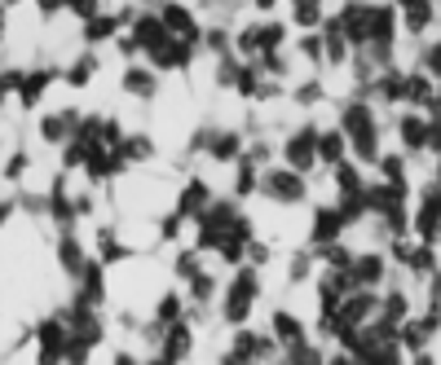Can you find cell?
<instances>
[{"mask_svg":"<svg viewBox=\"0 0 441 365\" xmlns=\"http://www.w3.org/2000/svg\"><path fill=\"white\" fill-rule=\"evenodd\" d=\"M155 13H159V22H163V31H168L172 40H186L194 48L203 44V22H199V9L194 5H186V0H163Z\"/></svg>","mask_w":441,"mask_h":365,"instance_id":"obj_1","label":"cell"},{"mask_svg":"<svg viewBox=\"0 0 441 365\" xmlns=\"http://www.w3.org/2000/svg\"><path fill=\"white\" fill-rule=\"evenodd\" d=\"M260 194L269 198V203H279V207H296L309 198V180L300 172H291V168H265L260 172Z\"/></svg>","mask_w":441,"mask_h":365,"instance_id":"obj_2","label":"cell"},{"mask_svg":"<svg viewBox=\"0 0 441 365\" xmlns=\"http://www.w3.org/2000/svg\"><path fill=\"white\" fill-rule=\"evenodd\" d=\"M318 137H322V132H318L314 124H305V128H296V132L283 141V163H287L291 172L305 176V172L318 163Z\"/></svg>","mask_w":441,"mask_h":365,"instance_id":"obj_3","label":"cell"},{"mask_svg":"<svg viewBox=\"0 0 441 365\" xmlns=\"http://www.w3.org/2000/svg\"><path fill=\"white\" fill-rule=\"evenodd\" d=\"M190 352H194V326L181 317V321H172L168 330H163V339H159V357L168 361V365H181Z\"/></svg>","mask_w":441,"mask_h":365,"instance_id":"obj_4","label":"cell"},{"mask_svg":"<svg viewBox=\"0 0 441 365\" xmlns=\"http://www.w3.org/2000/svg\"><path fill=\"white\" fill-rule=\"evenodd\" d=\"M207 207H212V185L203 176H190L181 185V194H177V215H181V220H199Z\"/></svg>","mask_w":441,"mask_h":365,"instance_id":"obj_5","label":"cell"},{"mask_svg":"<svg viewBox=\"0 0 441 365\" xmlns=\"http://www.w3.org/2000/svg\"><path fill=\"white\" fill-rule=\"evenodd\" d=\"M371 13H375V5H366V0H349V5L335 13L340 27H345V40L366 44V36H371Z\"/></svg>","mask_w":441,"mask_h":365,"instance_id":"obj_6","label":"cell"},{"mask_svg":"<svg viewBox=\"0 0 441 365\" xmlns=\"http://www.w3.org/2000/svg\"><path fill=\"white\" fill-rule=\"evenodd\" d=\"M243 150H248V145H243V132H234V128H217V124H212L207 150H203L212 163H238Z\"/></svg>","mask_w":441,"mask_h":365,"instance_id":"obj_7","label":"cell"},{"mask_svg":"<svg viewBox=\"0 0 441 365\" xmlns=\"http://www.w3.org/2000/svg\"><path fill=\"white\" fill-rule=\"evenodd\" d=\"M128 36L141 44V53H151V48H159V44H168V40H172L168 31H163V22H159V13H155V9H141L137 18H133V27H128Z\"/></svg>","mask_w":441,"mask_h":365,"instance_id":"obj_8","label":"cell"},{"mask_svg":"<svg viewBox=\"0 0 441 365\" xmlns=\"http://www.w3.org/2000/svg\"><path fill=\"white\" fill-rule=\"evenodd\" d=\"M124 93H128V97H141V102H151V97L159 93V75L151 71V66H141V62H128V66H124Z\"/></svg>","mask_w":441,"mask_h":365,"instance_id":"obj_9","label":"cell"},{"mask_svg":"<svg viewBox=\"0 0 441 365\" xmlns=\"http://www.w3.org/2000/svg\"><path fill=\"white\" fill-rule=\"evenodd\" d=\"M269 326H274V343H283L287 352H291V347H300V343H309V339H305V321L296 317V312H287V308L274 312Z\"/></svg>","mask_w":441,"mask_h":365,"instance_id":"obj_10","label":"cell"},{"mask_svg":"<svg viewBox=\"0 0 441 365\" xmlns=\"http://www.w3.org/2000/svg\"><path fill=\"white\" fill-rule=\"evenodd\" d=\"M393 27H397V9H393V5H375L366 44H375V48H380V58L388 53V44H393Z\"/></svg>","mask_w":441,"mask_h":365,"instance_id":"obj_11","label":"cell"},{"mask_svg":"<svg viewBox=\"0 0 441 365\" xmlns=\"http://www.w3.org/2000/svg\"><path fill=\"white\" fill-rule=\"evenodd\" d=\"M340 229H345V215H340L335 207H318L314 211V229H309V238H314V246L322 251V246H331L340 238Z\"/></svg>","mask_w":441,"mask_h":365,"instance_id":"obj_12","label":"cell"},{"mask_svg":"<svg viewBox=\"0 0 441 365\" xmlns=\"http://www.w3.org/2000/svg\"><path fill=\"white\" fill-rule=\"evenodd\" d=\"M375 304H380V300H375V295H366V291H357V295H349V300H345V304H340V312H335V321H340V326H357V321H366V317H371V312H375Z\"/></svg>","mask_w":441,"mask_h":365,"instance_id":"obj_13","label":"cell"},{"mask_svg":"<svg viewBox=\"0 0 441 365\" xmlns=\"http://www.w3.org/2000/svg\"><path fill=\"white\" fill-rule=\"evenodd\" d=\"M115 154L124 163H151L155 159V137H146V132H137V137H124L115 145Z\"/></svg>","mask_w":441,"mask_h":365,"instance_id":"obj_14","label":"cell"},{"mask_svg":"<svg viewBox=\"0 0 441 365\" xmlns=\"http://www.w3.org/2000/svg\"><path fill=\"white\" fill-rule=\"evenodd\" d=\"M203 48H207V53L212 58H230L234 53V31L230 27H225V22H212V27H203Z\"/></svg>","mask_w":441,"mask_h":365,"instance_id":"obj_15","label":"cell"},{"mask_svg":"<svg viewBox=\"0 0 441 365\" xmlns=\"http://www.w3.org/2000/svg\"><path fill=\"white\" fill-rule=\"evenodd\" d=\"M256 190H260V168L248 154H238V163H234V198H252Z\"/></svg>","mask_w":441,"mask_h":365,"instance_id":"obj_16","label":"cell"},{"mask_svg":"<svg viewBox=\"0 0 441 365\" xmlns=\"http://www.w3.org/2000/svg\"><path fill=\"white\" fill-rule=\"evenodd\" d=\"M345 150H349V137L345 132H322L318 137V159L326 163V168H340V163H345Z\"/></svg>","mask_w":441,"mask_h":365,"instance_id":"obj_17","label":"cell"},{"mask_svg":"<svg viewBox=\"0 0 441 365\" xmlns=\"http://www.w3.org/2000/svg\"><path fill=\"white\" fill-rule=\"evenodd\" d=\"M349 277H353V286H375V281L384 277V260L380 255H357Z\"/></svg>","mask_w":441,"mask_h":365,"instance_id":"obj_18","label":"cell"},{"mask_svg":"<svg viewBox=\"0 0 441 365\" xmlns=\"http://www.w3.org/2000/svg\"><path fill=\"white\" fill-rule=\"evenodd\" d=\"M252 308H256L252 300H238V295H230V291L221 295V321H225V326H234V330H238V326H248Z\"/></svg>","mask_w":441,"mask_h":365,"instance_id":"obj_19","label":"cell"},{"mask_svg":"<svg viewBox=\"0 0 441 365\" xmlns=\"http://www.w3.org/2000/svg\"><path fill=\"white\" fill-rule=\"evenodd\" d=\"M115 36H120V18H115V13H97V18L84 22V40H89V44L115 40Z\"/></svg>","mask_w":441,"mask_h":365,"instance_id":"obj_20","label":"cell"},{"mask_svg":"<svg viewBox=\"0 0 441 365\" xmlns=\"http://www.w3.org/2000/svg\"><path fill=\"white\" fill-rule=\"evenodd\" d=\"M291 22L305 27V31H318L322 27V0H291Z\"/></svg>","mask_w":441,"mask_h":365,"instance_id":"obj_21","label":"cell"},{"mask_svg":"<svg viewBox=\"0 0 441 365\" xmlns=\"http://www.w3.org/2000/svg\"><path fill=\"white\" fill-rule=\"evenodd\" d=\"M53 79H58L53 66H44V71H31V75L23 79V88H18V93H23V102H27V106H36V102H40V93L53 84Z\"/></svg>","mask_w":441,"mask_h":365,"instance_id":"obj_22","label":"cell"},{"mask_svg":"<svg viewBox=\"0 0 441 365\" xmlns=\"http://www.w3.org/2000/svg\"><path fill=\"white\" fill-rule=\"evenodd\" d=\"M186 317V295H177V291H163V300L155 308V321L159 326H172V321H181Z\"/></svg>","mask_w":441,"mask_h":365,"instance_id":"obj_23","label":"cell"},{"mask_svg":"<svg viewBox=\"0 0 441 365\" xmlns=\"http://www.w3.org/2000/svg\"><path fill=\"white\" fill-rule=\"evenodd\" d=\"M212 300H217V277H212V273L203 269L199 277L190 281V291H186V304H199V308H207Z\"/></svg>","mask_w":441,"mask_h":365,"instance_id":"obj_24","label":"cell"},{"mask_svg":"<svg viewBox=\"0 0 441 365\" xmlns=\"http://www.w3.org/2000/svg\"><path fill=\"white\" fill-rule=\"evenodd\" d=\"M58 255H62V269H67V273H75V277L84 273V264H89V260H84V246H79L71 234L58 242Z\"/></svg>","mask_w":441,"mask_h":365,"instance_id":"obj_25","label":"cell"},{"mask_svg":"<svg viewBox=\"0 0 441 365\" xmlns=\"http://www.w3.org/2000/svg\"><path fill=\"white\" fill-rule=\"evenodd\" d=\"M397 128H402V141L411 145V150H423V145H428V124H423L419 114H406Z\"/></svg>","mask_w":441,"mask_h":365,"instance_id":"obj_26","label":"cell"},{"mask_svg":"<svg viewBox=\"0 0 441 365\" xmlns=\"http://www.w3.org/2000/svg\"><path fill=\"white\" fill-rule=\"evenodd\" d=\"M256 36H260V53H274L287 44V22H256Z\"/></svg>","mask_w":441,"mask_h":365,"instance_id":"obj_27","label":"cell"},{"mask_svg":"<svg viewBox=\"0 0 441 365\" xmlns=\"http://www.w3.org/2000/svg\"><path fill=\"white\" fill-rule=\"evenodd\" d=\"M243 66H248V62H238L234 53H230V58H221V62H217V75H212V79H217V88H238Z\"/></svg>","mask_w":441,"mask_h":365,"instance_id":"obj_28","label":"cell"},{"mask_svg":"<svg viewBox=\"0 0 441 365\" xmlns=\"http://www.w3.org/2000/svg\"><path fill=\"white\" fill-rule=\"evenodd\" d=\"M172 273H177V277H186V281H194V277L203 273V260H199V251H194V246H190V251H177Z\"/></svg>","mask_w":441,"mask_h":365,"instance_id":"obj_29","label":"cell"},{"mask_svg":"<svg viewBox=\"0 0 441 365\" xmlns=\"http://www.w3.org/2000/svg\"><path fill=\"white\" fill-rule=\"evenodd\" d=\"M322 97H326V88L318 84V79H305V84L291 88V102H296V106H318Z\"/></svg>","mask_w":441,"mask_h":365,"instance_id":"obj_30","label":"cell"},{"mask_svg":"<svg viewBox=\"0 0 441 365\" xmlns=\"http://www.w3.org/2000/svg\"><path fill=\"white\" fill-rule=\"evenodd\" d=\"M93 71H97V58H93V53H84V58H79V62L71 66V71H67V84H71V88H84L89 79H93Z\"/></svg>","mask_w":441,"mask_h":365,"instance_id":"obj_31","label":"cell"},{"mask_svg":"<svg viewBox=\"0 0 441 365\" xmlns=\"http://www.w3.org/2000/svg\"><path fill=\"white\" fill-rule=\"evenodd\" d=\"M133 251H128L124 242H115V234L110 229H102V264H120V260H128Z\"/></svg>","mask_w":441,"mask_h":365,"instance_id":"obj_32","label":"cell"},{"mask_svg":"<svg viewBox=\"0 0 441 365\" xmlns=\"http://www.w3.org/2000/svg\"><path fill=\"white\" fill-rule=\"evenodd\" d=\"M406 97H411V102H428V97H433V79L428 75H406Z\"/></svg>","mask_w":441,"mask_h":365,"instance_id":"obj_33","label":"cell"},{"mask_svg":"<svg viewBox=\"0 0 441 365\" xmlns=\"http://www.w3.org/2000/svg\"><path fill=\"white\" fill-rule=\"evenodd\" d=\"M300 58H309V62H326V40L322 36H314V31H309V36H300Z\"/></svg>","mask_w":441,"mask_h":365,"instance_id":"obj_34","label":"cell"},{"mask_svg":"<svg viewBox=\"0 0 441 365\" xmlns=\"http://www.w3.org/2000/svg\"><path fill=\"white\" fill-rule=\"evenodd\" d=\"M428 18H433V0H419V5L406 9V27H411V31H423Z\"/></svg>","mask_w":441,"mask_h":365,"instance_id":"obj_35","label":"cell"},{"mask_svg":"<svg viewBox=\"0 0 441 365\" xmlns=\"http://www.w3.org/2000/svg\"><path fill=\"white\" fill-rule=\"evenodd\" d=\"M380 93L388 97V102H397V97H406V75H397V71L380 75Z\"/></svg>","mask_w":441,"mask_h":365,"instance_id":"obj_36","label":"cell"},{"mask_svg":"<svg viewBox=\"0 0 441 365\" xmlns=\"http://www.w3.org/2000/svg\"><path fill=\"white\" fill-rule=\"evenodd\" d=\"M287 365H326V361H322V352H318V347H309V343H300V347H291V357H287Z\"/></svg>","mask_w":441,"mask_h":365,"instance_id":"obj_37","label":"cell"},{"mask_svg":"<svg viewBox=\"0 0 441 365\" xmlns=\"http://www.w3.org/2000/svg\"><path fill=\"white\" fill-rule=\"evenodd\" d=\"M97 5H102V0H67V9L75 13L79 22H89V18H97Z\"/></svg>","mask_w":441,"mask_h":365,"instance_id":"obj_38","label":"cell"},{"mask_svg":"<svg viewBox=\"0 0 441 365\" xmlns=\"http://www.w3.org/2000/svg\"><path fill=\"white\" fill-rule=\"evenodd\" d=\"M177 234H181V215H177V211H168V215L159 220V238H163V242H172Z\"/></svg>","mask_w":441,"mask_h":365,"instance_id":"obj_39","label":"cell"},{"mask_svg":"<svg viewBox=\"0 0 441 365\" xmlns=\"http://www.w3.org/2000/svg\"><path fill=\"white\" fill-rule=\"evenodd\" d=\"M243 264H252V269H260V264H269V246L265 242H248V260H243Z\"/></svg>","mask_w":441,"mask_h":365,"instance_id":"obj_40","label":"cell"},{"mask_svg":"<svg viewBox=\"0 0 441 365\" xmlns=\"http://www.w3.org/2000/svg\"><path fill=\"white\" fill-rule=\"evenodd\" d=\"M309 277V251L291 255V269H287V281H305Z\"/></svg>","mask_w":441,"mask_h":365,"instance_id":"obj_41","label":"cell"},{"mask_svg":"<svg viewBox=\"0 0 441 365\" xmlns=\"http://www.w3.org/2000/svg\"><path fill=\"white\" fill-rule=\"evenodd\" d=\"M423 75H437L441 79V40L428 48V58H423Z\"/></svg>","mask_w":441,"mask_h":365,"instance_id":"obj_42","label":"cell"},{"mask_svg":"<svg viewBox=\"0 0 441 365\" xmlns=\"http://www.w3.org/2000/svg\"><path fill=\"white\" fill-rule=\"evenodd\" d=\"M115 44H120V53H124L128 62H137V53H141V44H137L133 36H115Z\"/></svg>","mask_w":441,"mask_h":365,"instance_id":"obj_43","label":"cell"},{"mask_svg":"<svg viewBox=\"0 0 441 365\" xmlns=\"http://www.w3.org/2000/svg\"><path fill=\"white\" fill-rule=\"evenodd\" d=\"M380 168H384V176H388V180H402V159L388 154V159H380Z\"/></svg>","mask_w":441,"mask_h":365,"instance_id":"obj_44","label":"cell"},{"mask_svg":"<svg viewBox=\"0 0 441 365\" xmlns=\"http://www.w3.org/2000/svg\"><path fill=\"white\" fill-rule=\"evenodd\" d=\"M110 365H137V357L133 352H115V361H110Z\"/></svg>","mask_w":441,"mask_h":365,"instance_id":"obj_45","label":"cell"},{"mask_svg":"<svg viewBox=\"0 0 441 365\" xmlns=\"http://www.w3.org/2000/svg\"><path fill=\"white\" fill-rule=\"evenodd\" d=\"M62 5H67V0H40V9H44V13H53V9H62Z\"/></svg>","mask_w":441,"mask_h":365,"instance_id":"obj_46","label":"cell"},{"mask_svg":"<svg viewBox=\"0 0 441 365\" xmlns=\"http://www.w3.org/2000/svg\"><path fill=\"white\" fill-rule=\"evenodd\" d=\"M331 365H353V361L349 357H331Z\"/></svg>","mask_w":441,"mask_h":365,"instance_id":"obj_47","label":"cell"},{"mask_svg":"<svg viewBox=\"0 0 441 365\" xmlns=\"http://www.w3.org/2000/svg\"><path fill=\"white\" fill-rule=\"evenodd\" d=\"M9 211H13V207H9V203H0V220H5V215H9Z\"/></svg>","mask_w":441,"mask_h":365,"instance_id":"obj_48","label":"cell"},{"mask_svg":"<svg viewBox=\"0 0 441 365\" xmlns=\"http://www.w3.org/2000/svg\"><path fill=\"white\" fill-rule=\"evenodd\" d=\"M415 365H433V361H428V357H415Z\"/></svg>","mask_w":441,"mask_h":365,"instance_id":"obj_49","label":"cell"},{"mask_svg":"<svg viewBox=\"0 0 441 365\" xmlns=\"http://www.w3.org/2000/svg\"><path fill=\"white\" fill-rule=\"evenodd\" d=\"M151 365H168V361H163V357H155V361H151Z\"/></svg>","mask_w":441,"mask_h":365,"instance_id":"obj_50","label":"cell"},{"mask_svg":"<svg viewBox=\"0 0 441 365\" xmlns=\"http://www.w3.org/2000/svg\"><path fill=\"white\" fill-rule=\"evenodd\" d=\"M402 5H406V9H411V5H419V0H402Z\"/></svg>","mask_w":441,"mask_h":365,"instance_id":"obj_51","label":"cell"},{"mask_svg":"<svg viewBox=\"0 0 441 365\" xmlns=\"http://www.w3.org/2000/svg\"><path fill=\"white\" fill-rule=\"evenodd\" d=\"M0 22H5V5H0Z\"/></svg>","mask_w":441,"mask_h":365,"instance_id":"obj_52","label":"cell"},{"mask_svg":"<svg viewBox=\"0 0 441 365\" xmlns=\"http://www.w3.org/2000/svg\"><path fill=\"white\" fill-rule=\"evenodd\" d=\"M151 5H155V9H159V5H163V0H151Z\"/></svg>","mask_w":441,"mask_h":365,"instance_id":"obj_53","label":"cell"},{"mask_svg":"<svg viewBox=\"0 0 441 365\" xmlns=\"http://www.w3.org/2000/svg\"><path fill=\"white\" fill-rule=\"evenodd\" d=\"M0 5H13V0H0Z\"/></svg>","mask_w":441,"mask_h":365,"instance_id":"obj_54","label":"cell"}]
</instances>
